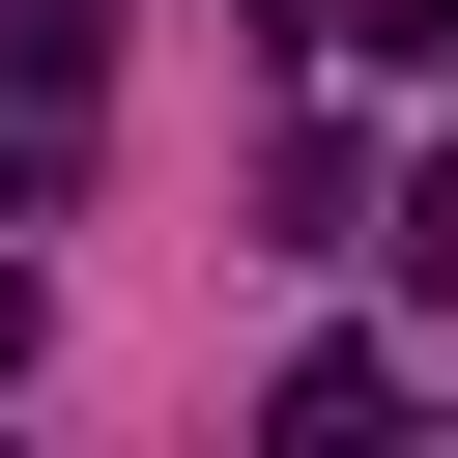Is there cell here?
I'll use <instances>...</instances> for the list:
<instances>
[{"instance_id":"obj_1","label":"cell","mask_w":458,"mask_h":458,"mask_svg":"<svg viewBox=\"0 0 458 458\" xmlns=\"http://www.w3.org/2000/svg\"><path fill=\"white\" fill-rule=\"evenodd\" d=\"M372 258H401V286H429V315H458V143H429V172H401V229H372Z\"/></svg>"},{"instance_id":"obj_2","label":"cell","mask_w":458,"mask_h":458,"mask_svg":"<svg viewBox=\"0 0 458 458\" xmlns=\"http://www.w3.org/2000/svg\"><path fill=\"white\" fill-rule=\"evenodd\" d=\"M57 172H86V143H57V86H29V114H0V229H57Z\"/></svg>"},{"instance_id":"obj_3","label":"cell","mask_w":458,"mask_h":458,"mask_svg":"<svg viewBox=\"0 0 458 458\" xmlns=\"http://www.w3.org/2000/svg\"><path fill=\"white\" fill-rule=\"evenodd\" d=\"M372 29V86H458V0H344Z\"/></svg>"},{"instance_id":"obj_4","label":"cell","mask_w":458,"mask_h":458,"mask_svg":"<svg viewBox=\"0 0 458 458\" xmlns=\"http://www.w3.org/2000/svg\"><path fill=\"white\" fill-rule=\"evenodd\" d=\"M29 344H57V315H29V258H0V372H29Z\"/></svg>"}]
</instances>
